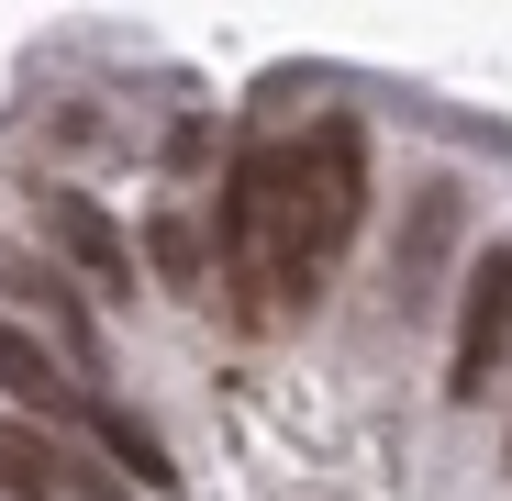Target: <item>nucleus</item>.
Masks as SVG:
<instances>
[{"label":"nucleus","mask_w":512,"mask_h":501,"mask_svg":"<svg viewBox=\"0 0 512 501\" xmlns=\"http://www.w3.org/2000/svg\"><path fill=\"white\" fill-rule=\"evenodd\" d=\"M0 490H12V501H56L67 490V446L45 424H23V412L0 424Z\"/></svg>","instance_id":"7"},{"label":"nucleus","mask_w":512,"mask_h":501,"mask_svg":"<svg viewBox=\"0 0 512 501\" xmlns=\"http://www.w3.org/2000/svg\"><path fill=\"white\" fill-rule=\"evenodd\" d=\"M290 167H301V257L323 268V257H346V234L368 223V134L346 112H323L312 145H290Z\"/></svg>","instance_id":"2"},{"label":"nucleus","mask_w":512,"mask_h":501,"mask_svg":"<svg viewBox=\"0 0 512 501\" xmlns=\"http://www.w3.org/2000/svg\"><path fill=\"white\" fill-rule=\"evenodd\" d=\"M145 257H156L167 290H201V234H190L179 212H156V223H145Z\"/></svg>","instance_id":"9"},{"label":"nucleus","mask_w":512,"mask_h":501,"mask_svg":"<svg viewBox=\"0 0 512 501\" xmlns=\"http://www.w3.org/2000/svg\"><path fill=\"white\" fill-rule=\"evenodd\" d=\"M45 245L90 279V290H112V301H134V234L101 212V201H78V190H45Z\"/></svg>","instance_id":"4"},{"label":"nucleus","mask_w":512,"mask_h":501,"mask_svg":"<svg viewBox=\"0 0 512 501\" xmlns=\"http://www.w3.org/2000/svg\"><path fill=\"white\" fill-rule=\"evenodd\" d=\"M512 346V245H479L457 279V346H446V401H479Z\"/></svg>","instance_id":"3"},{"label":"nucleus","mask_w":512,"mask_h":501,"mask_svg":"<svg viewBox=\"0 0 512 501\" xmlns=\"http://www.w3.org/2000/svg\"><path fill=\"white\" fill-rule=\"evenodd\" d=\"M0 290H23V301L45 312V334H56V368H67L78 390L101 379V334H90V312H78V290H67V279H45L34 257H0Z\"/></svg>","instance_id":"5"},{"label":"nucleus","mask_w":512,"mask_h":501,"mask_svg":"<svg viewBox=\"0 0 512 501\" xmlns=\"http://www.w3.org/2000/svg\"><path fill=\"white\" fill-rule=\"evenodd\" d=\"M90 424H101V446H112V457H123V468H134L145 490H179V468H167V446H156V435L134 424L123 401H101V390H90Z\"/></svg>","instance_id":"8"},{"label":"nucleus","mask_w":512,"mask_h":501,"mask_svg":"<svg viewBox=\"0 0 512 501\" xmlns=\"http://www.w3.org/2000/svg\"><path fill=\"white\" fill-rule=\"evenodd\" d=\"M0 390L12 401H34V412H67V401H90L67 368H56V346L45 334H23V323H0Z\"/></svg>","instance_id":"6"},{"label":"nucleus","mask_w":512,"mask_h":501,"mask_svg":"<svg viewBox=\"0 0 512 501\" xmlns=\"http://www.w3.org/2000/svg\"><path fill=\"white\" fill-rule=\"evenodd\" d=\"M223 279L245 301V323H279L312 301V257H301V167L290 145H245L223 179Z\"/></svg>","instance_id":"1"}]
</instances>
